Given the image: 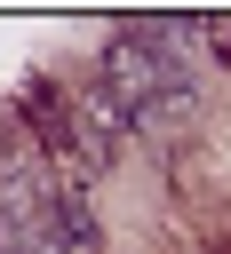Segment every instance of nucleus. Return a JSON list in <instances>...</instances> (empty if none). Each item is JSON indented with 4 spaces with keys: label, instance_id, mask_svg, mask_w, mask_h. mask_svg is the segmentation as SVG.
Listing matches in <instances>:
<instances>
[{
    "label": "nucleus",
    "instance_id": "f257e3e1",
    "mask_svg": "<svg viewBox=\"0 0 231 254\" xmlns=\"http://www.w3.org/2000/svg\"><path fill=\"white\" fill-rule=\"evenodd\" d=\"M175 32H183V24H143V32H119V40H112V56H104V87L127 103V119H143L159 95H175V87H183V79H175V64L159 56Z\"/></svg>",
    "mask_w": 231,
    "mask_h": 254
},
{
    "label": "nucleus",
    "instance_id": "f03ea898",
    "mask_svg": "<svg viewBox=\"0 0 231 254\" xmlns=\"http://www.w3.org/2000/svg\"><path fill=\"white\" fill-rule=\"evenodd\" d=\"M127 127H135V119H127V103H119L112 87H88V95L72 103V143H88V159H112Z\"/></svg>",
    "mask_w": 231,
    "mask_h": 254
}]
</instances>
